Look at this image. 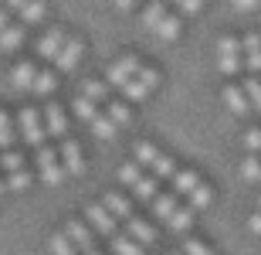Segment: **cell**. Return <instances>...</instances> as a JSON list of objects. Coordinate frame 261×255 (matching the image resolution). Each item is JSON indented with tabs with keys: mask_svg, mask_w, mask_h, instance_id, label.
Wrapping results in <instances>:
<instances>
[{
	"mask_svg": "<svg viewBox=\"0 0 261 255\" xmlns=\"http://www.w3.org/2000/svg\"><path fill=\"white\" fill-rule=\"evenodd\" d=\"M122 96H126V99H133V102H143V99L149 96V88H146L139 79H129L126 85H122Z\"/></svg>",
	"mask_w": 261,
	"mask_h": 255,
	"instance_id": "obj_36",
	"label": "cell"
},
{
	"mask_svg": "<svg viewBox=\"0 0 261 255\" xmlns=\"http://www.w3.org/2000/svg\"><path fill=\"white\" fill-rule=\"evenodd\" d=\"M82 255H102V252H98V248L92 245V248H88V252H82Z\"/></svg>",
	"mask_w": 261,
	"mask_h": 255,
	"instance_id": "obj_50",
	"label": "cell"
},
{
	"mask_svg": "<svg viewBox=\"0 0 261 255\" xmlns=\"http://www.w3.org/2000/svg\"><path fill=\"white\" fill-rule=\"evenodd\" d=\"M139 65H143V58H136V55H122V58H116L112 65H109V82L122 88L129 79H136Z\"/></svg>",
	"mask_w": 261,
	"mask_h": 255,
	"instance_id": "obj_7",
	"label": "cell"
},
{
	"mask_svg": "<svg viewBox=\"0 0 261 255\" xmlns=\"http://www.w3.org/2000/svg\"><path fill=\"white\" fill-rule=\"evenodd\" d=\"M143 248L146 245H139L129 231H126V235H122V231H116V235H112V252H116V255H143Z\"/></svg>",
	"mask_w": 261,
	"mask_h": 255,
	"instance_id": "obj_22",
	"label": "cell"
},
{
	"mask_svg": "<svg viewBox=\"0 0 261 255\" xmlns=\"http://www.w3.org/2000/svg\"><path fill=\"white\" fill-rule=\"evenodd\" d=\"M65 41H68V31L65 28H48L38 38V55L44 61H55L61 55V48H65Z\"/></svg>",
	"mask_w": 261,
	"mask_h": 255,
	"instance_id": "obj_6",
	"label": "cell"
},
{
	"mask_svg": "<svg viewBox=\"0 0 261 255\" xmlns=\"http://www.w3.org/2000/svg\"><path fill=\"white\" fill-rule=\"evenodd\" d=\"M241 48H244V68L251 75H261V34H244L241 38Z\"/></svg>",
	"mask_w": 261,
	"mask_h": 255,
	"instance_id": "obj_14",
	"label": "cell"
},
{
	"mask_svg": "<svg viewBox=\"0 0 261 255\" xmlns=\"http://www.w3.org/2000/svg\"><path fill=\"white\" fill-rule=\"evenodd\" d=\"M61 164H65V174L68 177H78L82 174V170H85V157H82V147H78L75 140H61Z\"/></svg>",
	"mask_w": 261,
	"mask_h": 255,
	"instance_id": "obj_10",
	"label": "cell"
},
{
	"mask_svg": "<svg viewBox=\"0 0 261 255\" xmlns=\"http://www.w3.org/2000/svg\"><path fill=\"white\" fill-rule=\"evenodd\" d=\"M17 17L24 28H38V24H44V17H48V0H31L28 7L17 10Z\"/></svg>",
	"mask_w": 261,
	"mask_h": 255,
	"instance_id": "obj_16",
	"label": "cell"
},
{
	"mask_svg": "<svg viewBox=\"0 0 261 255\" xmlns=\"http://www.w3.org/2000/svg\"><path fill=\"white\" fill-rule=\"evenodd\" d=\"M149 204H153V215L163 218V221H170V215L180 207V204H176V194H173V191H170V194H156Z\"/></svg>",
	"mask_w": 261,
	"mask_h": 255,
	"instance_id": "obj_24",
	"label": "cell"
},
{
	"mask_svg": "<svg viewBox=\"0 0 261 255\" xmlns=\"http://www.w3.org/2000/svg\"><path fill=\"white\" fill-rule=\"evenodd\" d=\"M31 0H7V10H20V7H28Z\"/></svg>",
	"mask_w": 261,
	"mask_h": 255,
	"instance_id": "obj_48",
	"label": "cell"
},
{
	"mask_svg": "<svg viewBox=\"0 0 261 255\" xmlns=\"http://www.w3.org/2000/svg\"><path fill=\"white\" fill-rule=\"evenodd\" d=\"M173 255H184V252H173Z\"/></svg>",
	"mask_w": 261,
	"mask_h": 255,
	"instance_id": "obj_53",
	"label": "cell"
},
{
	"mask_svg": "<svg viewBox=\"0 0 261 255\" xmlns=\"http://www.w3.org/2000/svg\"><path fill=\"white\" fill-rule=\"evenodd\" d=\"M4 191H7V177L0 174V194H4Z\"/></svg>",
	"mask_w": 261,
	"mask_h": 255,
	"instance_id": "obj_49",
	"label": "cell"
},
{
	"mask_svg": "<svg viewBox=\"0 0 261 255\" xmlns=\"http://www.w3.org/2000/svg\"><path fill=\"white\" fill-rule=\"evenodd\" d=\"M149 174H153L156 180H170V177L176 174V164H173V157H166V153H160V160H156L153 167H149Z\"/></svg>",
	"mask_w": 261,
	"mask_h": 255,
	"instance_id": "obj_32",
	"label": "cell"
},
{
	"mask_svg": "<svg viewBox=\"0 0 261 255\" xmlns=\"http://www.w3.org/2000/svg\"><path fill=\"white\" fill-rule=\"evenodd\" d=\"M217 68H221V75H238L244 68V48L238 34H224L217 41Z\"/></svg>",
	"mask_w": 261,
	"mask_h": 255,
	"instance_id": "obj_2",
	"label": "cell"
},
{
	"mask_svg": "<svg viewBox=\"0 0 261 255\" xmlns=\"http://www.w3.org/2000/svg\"><path fill=\"white\" fill-rule=\"evenodd\" d=\"M88 126H92V133H95L98 140H112V136H116V133H119V126H116V123H112V116H109V112H98V116L92 119Z\"/></svg>",
	"mask_w": 261,
	"mask_h": 255,
	"instance_id": "obj_25",
	"label": "cell"
},
{
	"mask_svg": "<svg viewBox=\"0 0 261 255\" xmlns=\"http://www.w3.org/2000/svg\"><path fill=\"white\" fill-rule=\"evenodd\" d=\"M248 228H251L254 235H261V211H258V215H251V218H248Z\"/></svg>",
	"mask_w": 261,
	"mask_h": 255,
	"instance_id": "obj_46",
	"label": "cell"
},
{
	"mask_svg": "<svg viewBox=\"0 0 261 255\" xmlns=\"http://www.w3.org/2000/svg\"><path fill=\"white\" fill-rule=\"evenodd\" d=\"M211 197H214L211 184H207V180H200V184L194 187V194L187 197V201H190V207H194V211H197V207H207V204H211Z\"/></svg>",
	"mask_w": 261,
	"mask_h": 255,
	"instance_id": "obj_35",
	"label": "cell"
},
{
	"mask_svg": "<svg viewBox=\"0 0 261 255\" xmlns=\"http://www.w3.org/2000/svg\"><path fill=\"white\" fill-rule=\"evenodd\" d=\"M180 31H184V17L173 14V10H166V17L153 28V34H156V38H163V41H176V38H180Z\"/></svg>",
	"mask_w": 261,
	"mask_h": 255,
	"instance_id": "obj_17",
	"label": "cell"
},
{
	"mask_svg": "<svg viewBox=\"0 0 261 255\" xmlns=\"http://www.w3.org/2000/svg\"><path fill=\"white\" fill-rule=\"evenodd\" d=\"M244 92L251 99V106L261 109V75H248V79H244Z\"/></svg>",
	"mask_w": 261,
	"mask_h": 255,
	"instance_id": "obj_39",
	"label": "cell"
},
{
	"mask_svg": "<svg viewBox=\"0 0 261 255\" xmlns=\"http://www.w3.org/2000/svg\"><path fill=\"white\" fill-rule=\"evenodd\" d=\"M166 4H180V0H166Z\"/></svg>",
	"mask_w": 261,
	"mask_h": 255,
	"instance_id": "obj_51",
	"label": "cell"
},
{
	"mask_svg": "<svg viewBox=\"0 0 261 255\" xmlns=\"http://www.w3.org/2000/svg\"><path fill=\"white\" fill-rule=\"evenodd\" d=\"M227 4H231L234 10H254L261 4V0H227Z\"/></svg>",
	"mask_w": 261,
	"mask_h": 255,
	"instance_id": "obj_44",
	"label": "cell"
},
{
	"mask_svg": "<svg viewBox=\"0 0 261 255\" xmlns=\"http://www.w3.org/2000/svg\"><path fill=\"white\" fill-rule=\"evenodd\" d=\"M17 133L24 136V143L28 147H44V140H48V129H44V116H41L38 109H31V106H24L17 112Z\"/></svg>",
	"mask_w": 261,
	"mask_h": 255,
	"instance_id": "obj_3",
	"label": "cell"
},
{
	"mask_svg": "<svg viewBox=\"0 0 261 255\" xmlns=\"http://www.w3.org/2000/svg\"><path fill=\"white\" fill-rule=\"evenodd\" d=\"M78 92L88 96L92 102H106V99H109V85H106V82H98V79H85L82 85H78Z\"/></svg>",
	"mask_w": 261,
	"mask_h": 255,
	"instance_id": "obj_29",
	"label": "cell"
},
{
	"mask_svg": "<svg viewBox=\"0 0 261 255\" xmlns=\"http://www.w3.org/2000/svg\"><path fill=\"white\" fill-rule=\"evenodd\" d=\"M14 136H17V133H14V119L0 109V150H10V147H14Z\"/></svg>",
	"mask_w": 261,
	"mask_h": 255,
	"instance_id": "obj_34",
	"label": "cell"
},
{
	"mask_svg": "<svg viewBox=\"0 0 261 255\" xmlns=\"http://www.w3.org/2000/svg\"><path fill=\"white\" fill-rule=\"evenodd\" d=\"M85 221L92 225V231H98V235H106V238H112V235L119 231V218L112 215V211H109L102 201L85 207Z\"/></svg>",
	"mask_w": 261,
	"mask_h": 255,
	"instance_id": "obj_5",
	"label": "cell"
},
{
	"mask_svg": "<svg viewBox=\"0 0 261 255\" xmlns=\"http://www.w3.org/2000/svg\"><path fill=\"white\" fill-rule=\"evenodd\" d=\"M224 99V109L227 112H234V116H244V112H251V99H248V92H244V85H224L221 92Z\"/></svg>",
	"mask_w": 261,
	"mask_h": 255,
	"instance_id": "obj_9",
	"label": "cell"
},
{
	"mask_svg": "<svg viewBox=\"0 0 261 255\" xmlns=\"http://www.w3.org/2000/svg\"><path fill=\"white\" fill-rule=\"evenodd\" d=\"M112 7H116V10H122V14H129V10H136V7H139V0H112Z\"/></svg>",
	"mask_w": 261,
	"mask_h": 255,
	"instance_id": "obj_45",
	"label": "cell"
},
{
	"mask_svg": "<svg viewBox=\"0 0 261 255\" xmlns=\"http://www.w3.org/2000/svg\"><path fill=\"white\" fill-rule=\"evenodd\" d=\"M55 88H58V75H55V68H41L31 92H34V96H51Z\"/></svg>",
	"mask_w": 261,
	"mask_h": 255,
	"instance_id": "obj_26",
	"label": "cell"
},
{
	"mask_svg": "<svg viewBox=\"0 0 261 255\" xmlns=\"http://www.w3.org/2000/svg\"><path fill=\"white\" fill-rule=\"evenodd\" d=\"M166 10H170V7H166V0H149V4L143 7V14H139L143 28H146V31H153L156 24H160V20L166 17Z\"/></svg>",
	"mask_w": 261,
	"mask_h": 255,
	"instance_id": "obj_21",
	"label": "cell"
},
{
	"mask_svg": "<svg viewBox=\"0 0 261 255\" xmlns=\"http://www.w3.org/2000/svg\"><path fill=\"white\" fill-rule=\"evenodd\" d=\"M258 207H261V197H258Z\"/></svg>",
	"mask_w": 261,
	"mask_h": 255,
	"instance_id": "obj_52",
	"label": "cell"
},
{
	"mask_svg": "<svg viewBox=\"0 0 261 255\" xmlns=\"http://www.w3.org/2000/svg\"><path fill=\"white\" fill-rule=\"evenodd\" d=\"M133 153H136V164H139V167H153L156 160H160V150H156L149 140H139L133 147Z\"/></svg>",
	"mask_w": 261,
	"mask_h": 255,
	"instance_id": "obj_27",
	"label": "cell"
},
{
	"mask_svg": "<svg viewBox=\"0 0 261 255\" xmlns=\"http://www.w3.org/2000/svg\"><path fill=\"white\" fill-rule=\"evenodd\" d=\"M38 65L34 61H17L14 68H10V85L17 88V92H31L34 88V79H38Z\"/></svg>",
	"mask_w": 261,
	"mask_h": 255,
	"instance_id": "obj_12",
	"label": "cell"
},
{
	"mask_svg": "<svg viewBox=\"0 0 261 255\" xmlns=\"http://www.w3.org/2000/svg\"><path fill=\"white\" fill-rule=\"evenodd\" d=\"M10 28V10H0V34Z\"/></svg>",
	"mask_w": 261,
	"mask_h": 255,
	"instance_id": "obj_47",
	"label": "cell"
},
{
	"mask_svg": "<svg viewBox=\"0 0 261 255\" xmlns=\"http://www.w3.org/2000/svg\"><path fill=\"white\" fill-rule=\"evenodd\" d=\"M71 109H75V116L82 119V123H92V119L98 116V102H92V99L82 96V92H78V96L71 99Z\"/></svg>",
	"mask_w": 261,
	"mask_h": 255,
	"instance_id": "obj_23",
	"label": "cell"
},
{
	"mask_svg": "<svg viewBox=\"0 0 261 255\" xmlns=\"http://www.w3.org/2000/svg\"><path fill=\"white\" fill-rule=\"evenodd\" d=\"M119 180H122V184L129 187V191H133L136 197H139V201H153L156 194H160V191H156V184H160V180H156L153 174H146L143 167H139V164H122V170H119Z\"/></svg>",
	"mask_w": 261,
	"mask_h": 255,
	"instance_id": "obj_1",
	"label": "cell"
},
{
	"mask_svg": "<svg viewBox=\"0 0 261 255\" xmlns=\"http://www.w3.org/2000/svg\"><path fill=\"white\" fill-rule=\"evenodd\" d=\"M44 129H48V136H55V140L68 136V116H65V109H61L58 102H48V106H44Z\"/></svg>",
	"mask_w": 261,
	"mask_h": 255,
	"instance_id": "obj_11",
	"label": "cell"
},
{
	"mask_svg": "<svg viewBox=\"0 0 261 255\" xmlns=\"http://www.w3.org/2000/svg\"><path fill=\"white\" fill-rule=\"evenodd\" d=\"M0 170H4V174H14V170H24V153H20V150H4V153H0Z\"/></svg>",
	"mask_w": 261,
	"mask_h": 255,
	"instance_id": "obj_30",
	"label": "cell"
},
{
	"mask_svg": "<svg viewBox=\"0 0 261 255\" xmlns=\"http://www.w3.org/2000/svg\"><path fill=\"white\" fill-rule=\"evenodd\" d=\"M34 160H38V174L41 180L48 187H58L61 180H65V164H61V153L58 150H51V147H38V153H34Z\"/></svg>",
	"mask_w": 261,
	"mask_h": 255,
	"instance_id": "obj_4",
	"label": "cell"
},
{
	"mask_svg": "<svg viewBox=\"0 0 261 255\" xmlns=\"http://www.w3.org/2000/svg\"><path fill=\"white\" fill-rule=\"evenodd\" d=\"M7 187L10 191H28L31 187V170H14V174H7Z\"/></svg>",
	"mask_w": 261,
	"mask_h": 255,
	"instance_id": "obj_40",
	"label": "cell"
},
{
	"mask_svg": "<svg viewBox=\"0 0 261 255\" xmlns=\"http://www.w3.org/2000/svg\"><path fill=\"white\" fill-rule=\"evenodd\" d=\"M241 177H244V180H251V184H261V160L258 157H248L241 164Z\"/></svg>",
	"mask_w": 261,
	"mask_h": 255,
	"instance_id": "obj_37",
	"label": "cell"
},
{
	"mask_svg": "<svg viewBox=\"0 0 261 255\" xmlns=\"http://www.w3.org/2000/svg\"><path fill=\"white\" fill-rule=\"evenodd\" d=\"M244 147L251 150V153H261V129H251V133H244Z\"/></svg>",
	"mask_w": 261,
	"mask_h": 255,
	"instance_id": "obj_43",
	"label": "cell"
},
{
	"mask_svg": "<svg viewBox=\"0 0 261 255\" xmlns=\"http://www.w3.org/2000/svg\"><path fill=\"white\" fill-rule=\"evenodd\" d=\"M82 55H85V41H82V38H71V34H68V41H65V48H61V55L55 58V68H58V72H75V68H78V61H82Z\"/></svg>",
	"mask_w": 261,
	"mask_h": 255,
	"instance_id": "obj_8",
	"label": "cell"
},
{
	"mask_svg": "<svg viewBox=\"0 0 261 255\" xmlns=\"http://www.w3.org/2000/svg\"><path fill=\"white\" fill-rule=\"evenodd\" d=\"M184 255H214V248L207 245V242H200V238H187L184 242Z\"/></svg>",
	"mask_w": 261,
	"mask_h": 255,
	"instance_id": "obj_41",
	"label": "cell"
},
{
	"mask_svg": "<svg viewBox=\"0 0 261 255\" xmlns=\"http://www.w3.org/2000/svg\"><path fill=\"white\" fill-rule=\"evenodd\" d=\"M203 4H207V0H180V4H176V14H180V17H194V14L203 10Z\"/></svg>",
	"mask_w": 261,
	"mask_h": 255,
	"instance_id": "obj_42",
	"label": "cell"
},
{
	"mask_svg": "<svg viewBox=\"0 0 261 255\" xmlns=\"http://www.w3.org/2000/svg\"><path fill=\"white\" fill-rule=\"evenodd\" d=\"M126 231L136 238V242H139V245H153V242H156V235H160V231H156V228L149 225V221H143L139 215H133V218L126 221Z\"/></svg>",
	"mask_w": 261,
	"mask_h": 255,
	"instance_id": "obj_15",
	"label": "cell"
},
{
	"mask_svg": "<svg viewBox=\"0 0 261 255\" xmlns=\"http://www.w3.org/2000/svg\"><path fill=\"white\" fill-rule=\"evenodd\" d=\"M24 41H28V28H24V24H10V28L0 34V51L10 55V51H17Z\"/></svg>",
	"mask_w": 261,
	"mask_h": 255,
	"instance_id": "obj_20",
	"label": "cell"
},
{
	"mask_svg": "<svg viewBox=\"0 0 261 255\" xmlns=\"http://www.w3.org/2000/svg\"><path fill=\"white\" fill-rule=\"evenodd\" d=\"M65 235L71 238V242H75L78 252H88V248L95 245V242H92V225H88V221H82V218H68Z\"/></svg>",
	"mask_w": 261,
	"mask_h": 255,
	"instance_id": "obj_13",
	"label": "cell"
},
{
	"mask_svg": "<svg viewBox=\"0 0 261 255\" xmlns=\"http://www.w3.org/2000/svg\"><path fill=\"white\" fill-rule=\"evenodd\" d=\"M200 180H203V177L197 174V170H180V167H176V174L170 177V184H173V194H187V197L194 194V187L200 184Z\"/></svg>",
	"mask_w": 261,
	"mask_h": 255,
	"instance_id": "obj_18",
	"label": "cell"
},
{
	"mask_svg": "<svg viewBox=\"0 0 261 255\" xmlns=\"http://www.w3.org/2000/svg\"><path fill=\"white\" fill-rule=\"evenodd\" d=\"M166 225H170V231H190V225H194V207H190V204H187V207H176Z\"/></svg>",
	"mask_w": 261,
	"mask_h": 255,
	"instance_id": "obj_28",
	"label": "cell"
},
{
	"mask_svg": "<svg viewBox=\"0 0 261 255\" xmlns=\"http://www.w3.org/2000/svg\"><path fill=\"white\" fill-rule=\"evenodd\" d=\"M51 255H78V248H75V242H71V238L65 235V231H55V235H51Z\"/></svg>",
	"mask_w": 261,
	"mask_h": 255,
	"instance_id": "obj_31",
	"label": "cell"
},
{
	"mask_svg": "<svg viewBox=\"0 0 261 255\" xmlns=\"http://www.w3.org/2000/svg\"><path fill=\"white\" fill-rule=\"evenodd\" d=\"M136 79H139L146 88H149V92H153V88L160 85V72H156L153 65H146V61H143V65H139V72H136Z\"/></svg>",
	"mask_w": 261,
	"mask_h": 255,
	"instance_id": "obj_38",
	"label": "cell"
},
{
	"mask_svg": "<svg viewBox=\"0 0 261 255\" xmlns=\"http://www.w3.org/2000/svg\"><path fill=\"white\" fill-rule=\"evenodd\" d=\"M109 116H112V123H116L119 129L133 123V112H129V106H126V102H116V99H109Z\"/></svg>",
	"mask_w": 261,
	"mask_h": 255,
	"instance_id": "obj_33",
	"label": "cell"
},
{
	"mask_svg": "<svg viewBox=\"0 0 261 255\" xmlns=\"http://www.w3.org/2000/svg\"><path fill=\"white\" fill-rule=\"evenodd\" d=\"M102 204H106L116 218H122V221H129V218H133V204H129V197H122L119 191H106Z\"/></svg>",
	"mask_w": 261,
	"mask_h": 255,
	"instance_id": "obj_19",
	"label": "cell"
}]
</instances>
